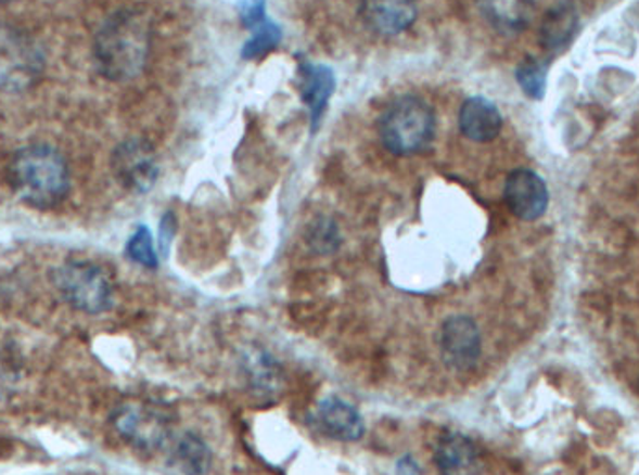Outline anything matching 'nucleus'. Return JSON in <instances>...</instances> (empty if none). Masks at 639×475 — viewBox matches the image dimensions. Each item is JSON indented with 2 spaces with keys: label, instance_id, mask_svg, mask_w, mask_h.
Instances as JSON below:
<instances>
[{
  "label": "nucleus",
  "instance_id": "nucleus-17",
  "mask_svg": "<svg viewBox=\"0 0 639 475\" xmlns=\"http://www.w3.org/2000/svg\"><path fill=\"white\" fill-rule=\"evenodd\" d=\"M172 464L183 475L208 474L212 466V451L199 436L186 435L176 441L172 449Z\"/></svg>",
  "mask_w": 639,
  "mask_h": 475
},
{
  "label": "nucleus",
  "instance_id": "nucleus-14",
  "mask_svg": "<svg viewBox=\"0 0 639 475\" xmlns=\"http://www.w3.org/2000/svg\"><path fill=\"white\" fill-rule=\"evenodd\" d=\"M478 12L496 33L514 36L532 23L535 0H477Z\"/></svg>",
  "mask_w": 639,
  "mask_h": 475
},
{
  "label": "nucleus",
  "instance_id": "nucleus-18",
  "mask_svg": "<svg viewBox=\"0 0 639 475\" xmlns=\"http://www.w3.org/2000/svg\"><path fill=\"white\" fill-rule=\"evenodd\" d=\"M245 371L250 376L251 386L255 387L258 394H276L281 386V373L277 369L276 361L269 358L268 354L256 352L250 354L245 358Z\"/></svg>",
  "mask_w": 639,
  "mask_h": 475
},
{
  "label": "nucleus",
  "instance_id": "nucleus-25",
  "mask_svg": "<svg viewBox=\"0 0 639 475\" xmlns=\"http://www.w3.org/2000/svg\"><path fill=\"white\" fill-rule=\"evenodd\" d=\"M0 2H7V0H0Z\"/></svg>",
  "mask_w": 639,
  "mask_h": 475
},
{
  "label": "nucleus",
  "instance_id": "nucleus-22",
  "mask_svg": "<svg viewBox=\"0 0 639 475\" xmlns=\"http://www.w3.org/2000/svg\"><path fill=\"white\" fill-rule=\"evenodd\" d=\"M309 245L318 255H331L341 245V232L335 221L330 218H320L310 224Z\"/></svg>",
  "mask_w": 639,
  "mask_h": 475
},
{
  "label": "nucleus",
  "instance_id": "nucleus-11",
  "mask_svg": "<svg viewBox=\"0 0 639 475\" xmlns=\"http://www.w3.org/2000/svg\"><path fill=\"white\" fill-rule=\"evenodd\" d=\"M115 421L118 433L137 448L155 449L167 440V421L150 408L124 407Z\"/></svg>",
  "mask_w": 639,
  "mask_h": 475
},
{
  "label": "nucleus",
  "instance_id": "nucleus-16",
  "mask_svg": "<svg viewBox=\"0 0 639 475\" xmlns=\"http://www.w3.org/2000/svg\"><path fill=\"white\" fill-rule=\"evenodd\" d=\"M579 20L576 10L572 7L555 8L552 12H548L542 27H540V41L542 48L558 53L561 49L566 48L571 43L572 38L578 33Z\"/></svg>",
  "mask_w": 639,
  "mask_h": 475
},
{
  "label": "nucleus",
  "instance_id": "nucleus-19",
  "mask_svg": "<svg viewBox=\"0 0 639 475\" xmlns=\"http://www.w3.org/2000/svg\"><path fill=\"white\" fill-rule=\"evenodd\" d=\"M516 81L527 98L537 102L542 100L546 94V85H548V62L527 56L516 68Z\"/></svg>",
  "mask_w": 639,
  "mask_h": 475
},
{
  "label": "nucleus",
  "instance_id": "nucleus-24",
  "mask_svg": "<svg viewBox=\"0 0 639 475\" xmlns=\"http://www.w3.org/2000/svg\"><path fill=\"white\" fill-rule=\"evenodd\" d=\"M176 231L175 214L167 211L162 219V227H159V244H162L163 255H167L168 245L172 242Z\"/></svg>",
  "mask_w": 639,
  "mask_h": 475
},
{
  "label": "nucleus",
  "instance_id": "nucleus-12",
  "mask_svg": "<svg viewBox=\"0 0 639 475\" xmlns=\"http://www.w3.org/2000/svg\"><path fill=\"white\" fill-rule=\"evenodd\" d=\"M460 133L473 143H490L501 133L503 116L498 105L483 95L468 98L458 113Z\"/></svg>",
  "mask_w": 639,
  "mask_h": 475
},
{
  "label": "nucleus",
  "instance_id": "nucleus-15",
  "mask_svg": "<svg viewBox=\"0 0 639 475\" xmlns=\"http://www.w3.org/2000/svg\"><path fill=\"white\" fill-rule=\"evenodd\" d=\"M437 468L444 475H464L477 461V449L460 433L445 435L436 448Z\"/></svg>",
  "mask_w": 639,
  "mask_h": 475
},
{
  "label": "nucleus",
  "instance_id": "nucleus-13",
  "mask_svg": "<svg viewBox=\"0 0 639 475\" xmlns=\"http://www.w3.org/2000/svg\"><path fill=\"white\" fill-rule=\"evenodd\" d=\"M317 421L323 435L338 441L361 440L365 435L363 415L354 405L338 397H328L318 405Z\"/></svg>",
  "mask_w": 639,
  "mask_h": 475
},
{
  "label": "nucleus",
  "instance_id": "nucleus-23",
  "mask_svg": "<svg viewBox=\"0 0 639 475\" xmlns=\"http://www.w3.org/2000/svg\"><path fill=\"white\" fill-rule=\"evenodd\" d=\"M238 12L243 25L255 30L266 21V0H238Z\"/></svg>",
  "mask_w": 639,
  "mask_h": 475
},
{
  "label": "nucleus",
  "instance_id": "nucleus-9",
  "mask_svg": "<svg viewBox=\"0 0 639 475\" xmlns=\"http://www.w3.org/2000/svg\"><path fill=\"white\" fill-rule=\"evenodd\" d=\"M418 0H359V17L380 38L402 35L418 20Z\"/></svg>",
  "mask_w": 639,
  "mask_h": 475
},
{
  "label": "nucleus",
  "instance_id": "nucleus-3",
  "mask_svg": "<svg viewBox=\"0 0 639 475\" xmlns=\"http://www.w3.org/2000/svg\"><path fill=\"white\" fill-rule=\"evenodd\" d=\"M436 111L421 95L406 94L385 107L378 120V137L397 157H411L431 149L436 137Z\"/></svg>",
  "mask_w": 639,
  "mask_h": 475
},
{
  "label": "nucleus",
  "instance_id": "nucleus-2",
  "mask_svg": "<svg viewBox=\"0 0 639 475\" xmlns=\"http://www.w3.org/2000/svg\"><path fill=\"white\" fill-rule=\"evenodd\" d=\"M15 193L34 208L49 210L69 193V167L59 150L48 144L21 149L10 164Z\"/></svg>",
  "mask_w": 639,
  "mask_h": 475
},
{
  "label": "nucleus",
  "instance_id": "nucleus-8",
  "mask_svg": "<svg viewBox=\"0 0 639 475\" xmlns=\"http://www.w3.org/2000/svg\"><path fill=\"white\" fill-rule=\"evenodd\" d=\"M503 197L511 214L522 221L542 218L550 203L545 180L532 169L512 170L504 180Z\"/></svg>",
  "mask_w": 639,
  "mask_h": 475
},
{
  "label": "nucleus",
  "instance_id": "nucleus-6",
  "mask_svg": "<svg viewBox=\"0 0 639 475\" xmlns=\"http://www.w3.org/2000/svg\"><path fill=\"white\" fill-rule=\"evenodd\" d=\"M113 170L118 182L133 193H149L159 177L154 149L144 139H128L113 154Z\"/></svg>",
  "mask_w": 639,
  "mask_h": 475
},
{
  "label": "nucleus",
  "instance_id": "nucleus-20",
  "mask_svg": "<svg viewBox=\"0 0 639 475\" xmlns=\"http://www.w3.org/2000/svg\"><path fill=\"white\" fill-rule=\"evenodd\" d=\"M126 257L135 262V265L155 270L159 265V258L155 253L154 238L146 224H139L135 229L133 234L129 236L128 244H126Z\"/></svg>",
  "mask_w": 639,
  "mask_h": 475
},
{
  "label": "nucleus",
  "instance_id": "nucleus-5",
  "mask_svg": "<svg viewBox=\"0 0 639 475\" xmlns=\"http://www.w3.org/2000/svg\"><path fill=\"white\" fill-rule=\"evenodd\" d=\"M54 286L77 311L100 314L113 307V285L100 266L72 260L54 270Z\"/></svg>",
  "mask_w": 639,
  "mask_h": 475
},
{
  "label": "nucleus",
  "instance_id": "nucleus-7",
  "mask_svg": "<svg viewBox=\"0 0 639 475\" xmlns=\"http://www.w3.org/2000/svg\"><path fill=\"white\" fill-rule=\"evenodd\" d=\"M481 332L475 320L465 314H452L439 330V350L445 365L452 371H470L481 358Z\"/></svg>",
  "mask_w": 639,
  "mask_h": 475
},
{
  "label": "nucleus",
  "instance_id": "nucleus-10",
  "mask_svg": "<svg viewBox=\"0 0 639 475\" xmlns=\"http://www.w3.org/2000/svg\"><path fill=\"white\" fill-rule=\"evenodd\" d=\"M299 94L303 105L309 110L310 129L317 131L322 123L323 113L330 105L331 95L335 94V72L317 62H299Z\"/></svg>",
  "mask_w": 639,
  "mask_h": 475
},
{
  "label": "nucleus",
  "instance_id": "nucleus-4",
  "mask_svg": "<svg viewBox=\"0 0 639 475\" xmlns=\"http://www.w3.org/2000/svg\"><path fill=\"white\" fill-rule=\"evenodd\" d=\"M46 59L33 36L12 25H0V90L23 92L40 81Z\"/></svg>",
  "mask_w": 639,
  "mask_h": 475
},
{
  "label": "nucleus",
  "instance_id": "nucleus-1",
  "mask_svg": "<svg viewBox=\"0 0 639 475\" xmlns=\"http://www.w3.org/2000/svg\"><path fill=\"white\" fill-rule=\"evenodd\" d=\"M150 48L149 17L137 10H122L111 15L95 36V62L108 81L128 82L146 68Z\"/></svg>",
  "mask_w": 639,
  "mask_h": 475
},
{
  "label": "nucleus",
  "instance_id": "nucleus-21",
  "mask_svg": "<svg viewBox=\"0 0 639 475\" xmlns=\"http://www.w3.org/2000/svg\"><path fill=\"white\" fill-rule=\"evenodd\" d=\"M283 40V28L279 27L273 21H264L263 25L253 30V36L245 41L242 49L243 59L253 61L258 56L266 55L271 49L277 48Z\"/></svg>",
  "mask_w": 639,
  "mask_h": 475
}]
</instances>
